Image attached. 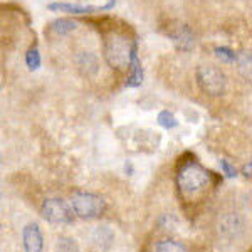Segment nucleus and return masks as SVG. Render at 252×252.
Wrapping results in <instances>:
<instances>
[{"instance_id":"nucleus-18","label":"nucleus","mask_w":252,"mask_h":252,"mask_svg":"<svg viewBox=\"0 0 252 252\" xmlns=\"http://www.w3.org/2000/svg\"><path fill=\"white\" fill-rule=\"evenodd\" d=\"M27 66H29V69H32V71L40 66V58H39L37 49H31V51L27 52Z\"/></svg>"},{"instance_id":"nucleus-9","label":"nucleus","mask_w":252,"mask_h":252,"mask_svg":"<svg viewBox=\"0 0 252 252\" xmlns=\"http://www.w3.org/2000/svg\"><path fill=\"white\" fill-rule=\"evenodd\" d=\"M49 10H61V12H69V14H89L94 12V7L88 5H72V3H49Z\"/></svg>"},{"instance_id":"nucleus-17","label":"nucleus","mask_w":252,"mask_h":252,"mask_svg":"<svg viewBox=\"0 0 252 252\" xmlns=\"http://www.w3.org/2000/svg\"><path fill=\"white\" fill-rule=\"evenodd\" d=\"M215 56H217L219 59L223 61V63H234L235 58H237V54H234L230 49L227 47H215Z\"/></svg>"},{"instance_id":"nucleus-10","label":"nucleus","mask_w":252,"mask_h":252,"mask_svg":"<svg viewBox=\"0 0 252 252\" xmlns=\"http://www.w3.org/2000/svg\"><path fill=\"white\" fill-rule=\"evenodd\" d=\"M78 64L83 71L88 72V74H94L97 71V59L93 52H81L78 56Z\"/></svg>"},{"instance_id":"nucleus-15","label":"nucleus","mask_w":252,"mask_h":252,"mask_svg":"<svg viewBox=\"0 0 252 252\" xmlns=\"http://www.w3.org/2000/svg\"><path fill=\"white\" fill-rule=\"evenodd\" d=\"M58 252H79L78 244L71 237H61L58 241Z\"/></svg>"},{"instance_id":"nucleus-11","label":"nucleus","mask_w":252,"mask_h":252,"mask_svg":"<svg viewBox=\"0 0 252 252\" xmlns=\"http://www.w3.org/2000/svg\"><path fill=\"white\" fill-rule=\"evenodd\" d=\"M131 76L128 79V86H140L141 84V79H143V72H141V66L138 63V58H136V47L133 49V54H131Z\"/></svg>"},{"instance_id":"nucleus-16","label":"nucleus","mask_w":252,"mask_h":252,"mask_svg":"<svg viewBox=\"0 0 252 252\" xmlns=\"http://www.w3.org/2000/svg\"><path fill=\"white\" fill-rule=\"evenodd\" d=\"M158 123H160L166 129H172V128H175V126L178 125V121L170 111H161L160 115H158Z\"/></svg>"},{"instance_id":"nucleus-2","label":"nucleus","mask_w":252,"mask_h":252,"mask_svg":"<svg viewBox=\"0 0 252 252\" xmlns=\"http://www.w3.org/2000/svg\"><path fill=\"white\" fill-rule=\"evenodd\" d=\"M210 175L197 161H189L178 172V185L184 192H197L209 184Z\"/></svg>"},{"instance_id":"nucleus-4","label":"nucleus","mask_w":252,"mask_h":252,"mask_svg":"<svg viewBox=\"0 0 252 252\" xmlns=\"http://www.w3.org/2000/svg\"><path fill=\"white\" fill-rule=\"evenodd\" d=\"M197 81L202 91L212 96H220L225 91V76L212 66H200L197 69Z\"/></svg>"},{"instance_id":"nucleus-6","label":"nucleus","mask_w":252,"mask_h":252,"mask_svg":"<svg viewBox=\"0 0 252 252\" xmlns=\"http://www.w3.org/2000/svg\"><path fill=\"white\" fill-rule=\"evenodd\" d=\"M24 237V247L26 252H40L42 251V234L37 223H29V225L24 227L22 230Z\"/></svg>"},{"instance_id":"nucleus-8","label":"nucleus","mask_w":252,"mask_h":252,"mask_svg":"<svg viewBox=\"0 0 252 252\" xmlns=\"http://www.w3.org/2000/svg\"><path fill=\"white\" fill-rule=\"evenodd\" d=\"M235 63H237V69L241 72L242 78H246L247 81H252V54L251 52H239L237 58H235Z\"/></svg>"},{"instance_id":"nucleus-20","label":"nucleus","mask_w":252,"mask_h":252,"mask_svg":"<svg viewBox=\"0 0 252 252\" xmlns=\"http://www.w3.org/2000/svg\"><path fill=\"white\" fill-rule=\"evenodd\" d=\"M242 173L246 175V177H251L252 178V161H251V163H247V165L242 166Z\"/></svg>"},{"instance_id":"nucleus-1","label":"nucleus","mask_w":252,"mask_h":252,"mask_svg":"<svg viewBox=\"0 0 252 252\" xmlns=\"http://www.w3.org/2000/svg\"><path fill=\"white\" fill-rule=\"evenodd\" d=\"M133 49H135V46H131L125 35L109 34L106 37V42H104V56H106L109 66L125 69L131 63Z\"/></svg>"},{"instance_id":"nucleus-7","label":"nucleus","mask_w":252,"mask_h":252,"mask_svg":"<svg viewBox=\"0 0 252 252\" xmlns=\"http://www.w3.org/2000/svg\"><path fill=\"white\" fill-rule=\"evenodd\" d=\"M113 241H115V234H113V230L109 229L108 225H101L97 227V229L93 232V242L96 244L99 249L106 251L111 247Z\"/></svg>"},{"instance_id":"nucleus-14","label":"nucleus","mask_w":252,"mask_h":252,"mask_svg":"<svg viewBox=\"0 0 252 252\" xmlns=\"http://www.w3.org/2000/svg\"><path fill=\"white\" fill-rule=\"evenodd\" d=\"M157 252H189V249L175 241H160L157 244Z\"/></svg>"},{"instance_id":"nucleus-5","label":"nucleus","mask_w":252,"mask_h":252,"mask_svg":"<svg viewBox=\"0 0 252 252\" xmlns=\"http://www.w3.org/2000/svg\"><path fill=\"white\" fill-rule=\"evenodd\" d=\"M72 207H69L66 202L61 198H47L44 200L40 214L46 220L52 223H71L74 215H72Z\"/></svg>"},{"instance_id":"nucleus-3","label":"nucleus","mask_w":252,"mask_h":252,"mask_svg":"<svg viewBox=\"0 0 252 252\" xmlns=\"http://www.w3.org/2000/svg\"><path fill=\"white\" fill-rule=\"evenodd\" d=\"M71 207L81 219H96L106 210V204L103 198L88 192H78L72 195Z\"/></svg>"},{"instance_id":"nucleus-12","label":"nucleus","mask_w":252,"mask_h":252,"mask_svg":"<svg viewBox=\"0 0 252 252\" xmlns=\"http://www.w3.org/2000/svg\"><path fill=\"white\" fill-rule=\"evenodd\" d=\"M76 27H78V24L69 19H59L51 24V31L54 32L56 35H66L69 32L76 31Z\"/></svg>"},{"instance_id":"nucleus-19","label":"nucleus","mask_w":252,"mask_h":252,"mask_svg":"<svg viewBox=\"0 0 252 252\" xmlns=\"http://www.w3.org/2000/svg\"><path fill=\"white\" fill-rule=\"evenodd\" d=\"M220 168L223 170V173H225L227 177H235V175H237V170H235L234 166L230 165L227 160H222L220 161Z\"/></svg>"},{"instance_id":"nucleus-13","label":"nucleus","mask_w":252,"mask_h":252,"mask_svg":"<svg viewBox=\"0 0 252 252\" xmlns=\"http://www.w3.org/2000/svg\"><path fill=\"white\" fill-rule=\"evenodd\" d=\"M173 39H175V42H177L182 49H185V51L192 49V46H193V35H192V32L187 29V27L178 29V34L173 35Z\"/></svg>"}]
</instances>
